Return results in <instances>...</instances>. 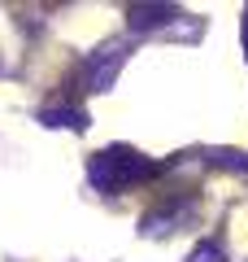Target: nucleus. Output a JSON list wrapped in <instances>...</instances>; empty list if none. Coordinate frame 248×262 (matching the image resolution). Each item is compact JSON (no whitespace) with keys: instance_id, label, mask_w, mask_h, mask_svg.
Here are the masks:
<instances>
[]
</instances>
